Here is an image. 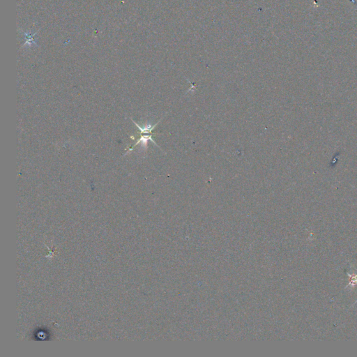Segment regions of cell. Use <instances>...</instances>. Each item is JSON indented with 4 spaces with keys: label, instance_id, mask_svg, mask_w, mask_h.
I'll return each mask as SVG.
<instances>
[{
    "label": "cell",
    "instance_id": "6da1fadb",
    "mask_svg": "<svg viewBox=\"0 0 357 357\" xmlns=\"http://www.w3.org/2000/svg\"><path fill=\"white\" fill-rule=\"evenodd\" d=\"M132 122H134L135 124H136V127L138 128V129H139L140 133H141V138H140L138 140L137 143H136V144H135L134 146L132 147V148L129 149V151H131V150H132L133 149H134V147H136V145L138 144H142L143 147H145V148H147V146H148V142L149 141H151L152 143H154V144L157 145V143H155V141H154L153 139H152V131H153L154 129H155V127H157V124L159 123V122H160V121H159V122H157V123L155 125H147L143 128L141 127V126L138 125V124L136 123V122H134V120H132ZM157 146H158V145H157Z\"/></svg>",
    "mask_w": 357,
    "mask_h": 357
}]
</instances>
